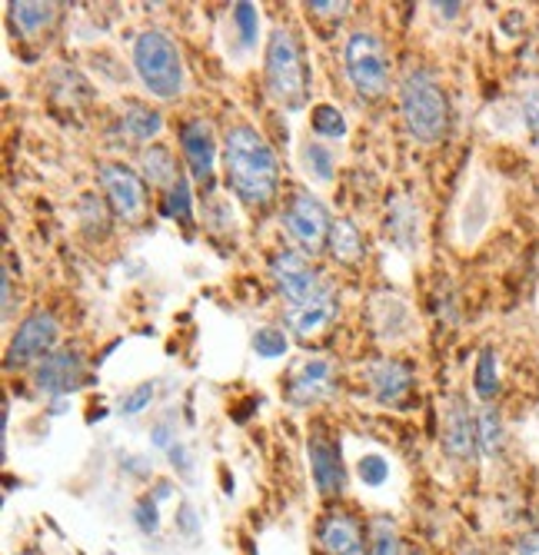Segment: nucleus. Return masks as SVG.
<instances>
[{"label":"nucleus","mask_w":539,"mask_h":555,"mask_svg":"<svg viewBox=\"0 0 539 555\" xmlns=\"http://www.w3.org/2000/svg\"><path fill=\"white\" fill-rule=\"evenodd\" d=\"M223 177L230 193L243 207L264 210L280 193V160L277 150L254 124H230L223 133Z\"/></svg>","instance_id":"nucleus-1"},{"label":"nucleus","mask_w":539,"mask_h":555,"mask_svg":"<svg viewBox=\"0 0 539 555\" xmlns=\"http://www.w3.org/2000/svg\"><path fill=\"white\" fill-rule=\"evenodd\" d=\"M400 117L407 133L420 146H436L450 130V100L444 83L423 64H413L400 77Z\"/></svg>","instance_id":"nucleus-2"},{"label":"nucleus","mask_w":539,"mask_h":555,"mask_svg":"<svg viewBox=\"0 0 539 555\" xmlns=\"http://www.w3.org/2000/svg\"><path fill=\"white\" fill-rule=\"evenodd\" d=\"M264 83L277 107L300 111L307 107L310 67L304 57V43L290 27H277L264 47Z\"/></svg>","instance_id":"nucleus-3"},{"label":"nucleus","mask_w":539,"mask_h":555,"mask_svg":"<svg viewBox=\"0 0 539 555\" xmlns=\"http://www.w3.org/2000/svg\"><path fill=\"white\" fill-rule=\"evenodd\" d=\"M133 74L151 96L177 100L187 87V67L177 40L164 30H143L133 40Z\"/></svg>","instance_id":"nucleus-4"},{"label":"nucleus","mask_w":539,"mask_h":555,"mask_svg":"<svg viewBox=\"0 0 539 555\" xmlns=\"http://www.w3.org/2000/svg\"><path fill=\"white\" fill-rule=\"evenodd\" d=\"M343 70L357 96L380 100L394 87V67H389V54L383 40L373 30H354L343 43Z\"/></svg>","instance_id":"nucleus-5"},{"label":"nucleus","mask_w":539,"mask_h":555,"mask_svg":"<svg viewBox=\"0 0 539 555\" xmlns=\"http://www.w3.org/2000/svg\"><path fill=\"white\" fill-rule=\"evenodd\" d=\"M280 223L286 230V236L293 240V249L313 257L320 249H326V236H330V210L323 207V199L313 190H293L283 204Z\"/></svg>","instance_id":"nucleus-6"},{"label":"nucleus","mask_w":539,"mask_h":555,"mask_svg":"<svg viewBox=\"0 0 539 555\" xmlns=\"http://www.w3.org/2000/svg\"><path fill=\"white\" fill-rule=\"evenodd\" d=\"M270 280H273L277 293L286 299L290 310L304 307V302H310L326 286L320 280L317 267L310 263V257L300 254V249H293V246H283L270 257Z\"/></svg>","instance_id":"nucleus-7"},{"label":"nucleus","mask_w":539,"mask_h":555,"mask_svg":"<svg viewBox=\"0 0 539 555\" xmlns=\"http://www.w3.org/2000/svg\"><path fill=\"white\" fill-rule=\"evenodd\" d=\"M177 140H180V154L187 160L190 177L210 190L214 177H217L220 154H223V140H217L214 124L204 117H187L177 130Z\"/></svg>","instance_id":"nucleus-8"},{"label":"nucleus","mask_w":539,"mask_h":555,"mask_svg":"<svg viewBox=\"0 0 539 555\" xmlns=\"http://www.w3.org/2000/svg\"><path fill=\"white\" fill-rule=\"evenodd\" d=\"M61 339V323L51 310H34L14 333L11 346H8V370H21V366H37L40 360H47L57 349Z\"/></svg>","instance_id":"nucleus-9"},{"label":"nucleus","mask_w":539,"mask_h":555,"mask_svg":"<svg viewBox=\"0 0 539 555\" xmlns=\"http://www.w3.org/2000/svg\"><path fill=\"white\" fill-rule=\"evenodd\" d=\"M97 180H101L104 199L111 204L114 217L124 223H140V217L146 214V180L127 164H101Z\"/></svg>","instance_id":"nucleus-10"},{"label":"nucleus","mask_w":539,"mask_h":555,"mask_svg":"<svg viewBox=\"0 0 539 555\" xmlns=\"http://www.w3.org/2000/svg\"><path fill=\"white\" fill-rule=\"evenodd\" d=\"M336 396V363L330 357H307L293 366L286 383V399L297 410L320 406V402Z\"/></svg>","instance_id":"nucleus-11"},{"label":"nucleus","mask_w":539,"mask_h":555,"mask_svg":"<svg viewBox=\"0 0 539 555\" xmlns=\"http://www.w3.org/2000/svg\"><path fill=\"white\" fill-rule=\"evenodd\" d=\"M413 366L397 360V357H376L373 363H367V386L373 402L386 410H400L407 406V399L413 396Z\"/></svg>","instance_id":"nucleus-12"},{"label":"nucleus","mask_w":539,"mask_h":555,"mask_svg":"<svg viewBox=\"0 0 539 555\" xmlns=\"http://www.w3.org/2000/svg\"><path fill=\"white\" fill-rule=\"evenodd\" d=\"M84 373H87V363L80 349H70V346L54 349L51 357L34 366V386L40 396L61 399V396H70L84 383Z\"/></svg>","instance_id":"nucleus-13"},{"label":"nucleus","mask_w":539,"mask_h":555,"mask_svg":"<svg viewBox=\"0 0 539 555\" xmlns=\"http://www.w3.org/2000/svg\"><path fill=\"white\" fill-rule=\"evenodd\" d=\"M370 323H373V333L383 346H400L416 333L413 307L403 296L386 293V289L373 293V299H370Z\"/></svg>","instance_id":"nucleus-14"},{"label":"nucleus","mask_w":539,"mask_h":555,"mask_svg":"<svg viewBox=\"0 0 539 555\" xmlns=\"http://www.w3.org/2000/svg\"><path fill=\"white\" fill-rule=\"evenodd\" d=\"M444 452L457 463H470L479 446H476V413H470L463 396H450L444 402V433H439Z\"/></svg>","instance_id":"nucleus-15"},{"label":"nucleus","mask_w":539,"mask_h":555,"mask_svg":"<svg viewBox=\"0 0 539 555\" xmlns=\"http://www.w3.org/2000/svg\"><path fill=\"white\" fill-rule=\"evenodd\" d=\"M386 240L394 243L400 254L416 257L423 246V210L413 196H394L386 207Z\"/></svg>","instance_id":"nucleus-16"},{"label":"nucleus","mask_w":539,"mask_h":555,"mask_svg":"<svg viewBox=\"0 0 539 555\" xmlns=\"http://www.w3.org/2000/svg\"><path fill=\"white\" fill-rule=\"evenodd\" d=\"M307 463H310V476H313V486L320 495H339L347 489V466H343L339 446L333 439H326L323 433L310 436Z\"/></svg>","instance_id":"nucleus-17"},{"label":"nucleus","mask_w":539,"mask_h":555,"mask_svg":"<svg viewBox=\"0 0 539 555\" xmlns=\"http://www.w3.org/2000/svg\"><path fill=\"white\" fill-rule=\"evenodd\" d=\"M336 313H339V293L326 283L310 302L286 310V326L297 339H313L336 320Z\"/></svg>","instance_id":"nucleus-18"},{"label":"nucleus","mask_w":539,"mask_h":555,"mask_svg":"<svg viewBox=\"0 0 539 555\" xmlns=\"http://www.w3.org/2000/svg\"><path fill=\"white\" fill-rule=\"evenodd\" d=\"M317 542L326 555H363L367 552L360 522L343 509H333L323 516V522L317 529Z\"/></svg>","instance_id":"nucleus-19"},{"label":"nucleus","mask_w":539,"mask_h":555,"mask_svg":"<svg viewBox=\"0 0 539 555\" xmlns=\"http://www.w3.org/2000/svg\"><path fill=\"white\" fill-rule=\"evenodd\" d=\"M120 130L127 140L151 146V140L164 133V114L151 104H143V100H127L120 111Z\"/></svg>","instance_id":"nucleus-20"},{"label":"nucleus","mask_w":539,"mask_h":555,"mask_svg":"<svg viewBox=\"0 0 539 555\" xmlns=\"http://www.w3.org/2000/svg\"><path fill=\"white\" fill-rule=\"evenodd\" d=\"M297 164L313 186H330L336 180V154L330 150V143H323L317 137H307L297 146Z\"/></svg>","instance_id":"nucleus-21"},{"label":"nucleus","mask_w":539,"mask_h":555,"mask_svg":"<svg viewBox=\"0 0 539 555\" xmlns=\"http://www.w3.org/2000/svg\"><path fill=\"white\" fill-rule=\"evenodd\" d=\"M326 254L343 267H357L367 257L363 230L354 220H333L330 236H326Z\"/></svg>","instance_id":"nucleus-22"},{"label":"nucleus","mask_w":539,"mask_h":555,"mask_svg":"<svg viewBox=\"0 0 539 555\" xmlns=\"http://www.w3.org/2000/svg\"><path fill=\"white\" fill-rule=\"evenodd\" d=\"M489 207H493V196H489L486 183L476 180L470 190H466V199H463V210H460V243H476L479 233L486 230L489 223Z\"/></svg>","instance_id":"nucleus-23"},{"label":"nucleus","mask_w":539,"mask_h":555,"mask_svg":"<svg viewBox=\"0 0 539 555\" xmlns=\"http://www.w3.org/2000/svg\"><path fill=\"white\" fill-rule=\"evenodd\" d=\"M476 446L486 460L503 456V449H506V423L493 402H483L476 410Z\"/></svg>","instance_id":"nucleus-24"},{"label":"nucleus","mask_w":539,"mask_h":555,"mask_svg":"<svg viewBox=\"0 0 539 555\" xmlns=\"http://www.w3.org/2000/svg\"><path fill=\"white\" fill-rule=\"evenodd\" d=\"M227 24H230L236 50L243 57H251L260 47V8L257 4H233L227 11Z\"/></svg>","instance_id":"nucleus-25"},{"label":"nucleus","mask_w":539,"mask_h":555,"mask_svg":"<svg viewBox=\"0 0 539 555\" xmlns=\"http://www.w3.org/2000/svg\"><path fill=\"white\" fill-rule=\"evenodd\" d=\"M140 177L151 183V186H174L180 180V167L170 154V146L164 143H151V146H143V154H140Z\"/></svg>","instance_id":"nucleus-26"},{"label":"nucleus","mask_w":539,"mask_h":555,"mask_svg":"<svg viewBox=\"0 0 539 555\" xmlns=\"http://www.w3.org/2000/svg\"><path fill=\"white\" fill-rule=\"evenodd\" d=\"M503 389V373H500V352L493 346L479 349V357L473 363V392L483 402H493Z\"/></svg>","instance_id":"nucleus-27"},{"label":"nucleus","mask_w":539,"mask_h":555,"mask_svg":"<svg viewBox=\"0 0 539 555\" xmlns=\"http://www.w3.org/2000/svg\"><path fill=\"white\" fill-rule=\"evenodd\" d=\"M8 11H11V24L24 37H37L57 21V4H34V0H21V4H11Z\"/></svg>","instance_id":"nucleus-28"},{"label":"nucleus","mask_w":539,"mask_h":555,"mask_svg":"<svg viewBox=\"0 0 539 555\" xmlns=\"http://www.w3.org/2000/svg\"><path fill=\"white\" fill-rule=\"evenodd\" d=\"M310 130H313L317 140L336 143V140H347L350 124H347V117H343V111L336 104H317L310 111Z\"/></svg>","instance_id":"nucleus-29"},{"label":"nucleus","mask_w":539,"mask_h":555,"mask_svg":"<svg viewBox=\"0 0 539 555\" xmlns=\"http://www.w3.org/2000/svg\"><path fill=\"white\" fill-rule=\"evenodd\" d=\"M77 217H80V223H84V230H87L90 236H107L114 210H111V204H107L104 196L84 193V196H80V204H77Z\"/></svg>","instance_id":"nucleus-30"},{"label":"nucleus","mask_w":539,"mask_h":555,"mask_svg":"<svg viewBox=\"0 0 539 555\" xmlns=\"http://www.w3.org/2000/svg\"><path fill=\"white\" fill-rule=\"evenodd\" d=\"M354 476L363 489H383L389 482V476H394V466H389V460L383 456V452L370 449V452H360L357 456Z\"/></svg>","instance_id":"nucleus-31"},{"label":"nucleus","mask_w":539,"mask_h":555,"mask_svg":"<svg viewBox=\"0 0 539 555\" xmlns=\"http://www.w3.org/2000/svg\"><path fill=\"white\" fill-rule=\"evenodd\" d=\"M251 346H254V357L273 363V360H283L290 352V336L280 326H257L254 336H251Z\"/></svg>","instance_id":"nucleus-32"},{"label":"nucleus","mask_w":539,"mask_h":555,"mask_svg":"<svg viewBox=\"0 0 539 555\" xmlns=\"http://www.w3.org/2000/svg\"><path fill=\"white\" fill-rule=\"evenodd\" d=\"M164 214L170 220H177V223H190L193 220V186H190V180L183 173H180V180L164 196Z\"/></svg>","instance_id":"nucleus-33"},{"label":"nucleus","mask_w":539,"mask_h":555,"mask_svg":"<svg viewBox=\"0 0 539 555\" xmlns=\"http://www.w3.org/2000/svg\"><path fill=\"white\" fill-rule=\"evenodd\" d=\"M367 555H403V542L397 535V529L386 519H376L370 526V539H367Z\"/></svg>","instance_id":"nucleus-34"},{"label":"nucleus","mask_w":539,"mask_h":555,"mask_svg":"<svg viewBox=\"0 0 539 555\" xmlns=\"http://www.w3.org/2000/svg\"><path fill=\"white\" fill-rule=\"evenodd\" d=\"M519 124H523L532 150H539V83L536 87H526L519 93Z\"/></svg>","instance_id":"nucleus-35"},{"label":"nucleus","mask_w":539,"mask_h":555,"mask_svg":"<svg viewBox=\"0 0 539 555\" xmlns=\"http://www.w3.org/2000/svg\"><path fill=\"white\" fill-rule=\"evenodd\" d=\"M204 220H207V227L210 230H233V223H236V217H233V204L227 196H217V193H210V199H207V207H204Z\"/></svg>","instance_id":"nucleus-36"},{"label":"nucleus","mask_w":539,"mask_h":555,"mask_svg":"<svg viewBox=\"0 0 539 555\" xmlns=\"http://www.w3.org/2000/svg\"><path fill=\"white\" fill-rule=\"evenodd\" d=\"M154 383H140L133 386L124 399H120V416H140L151 410V402H154Z\"/></svg>","instance_id":"nucleus-37"},{"label":"nucleus","mask_w":539,"mask_h":555,"mask_svg":"<svg viewBox=\"0 0 539 555\" xmlns=\"http://www.w3.org/2000/svg\"><path fill=\"white\" fill-rule=\"evenodd\" d=\"M161 502L154 495H143L137 506H133V522L143 535H154L161 529V513H157Z\"/></svg>","instance_id":"nucleus-38"},{"label":"nucleus","mask_w":539,"mask_h":555,"mask_svg":"<svg viewBox=\"0 0 539 555\" xmlns=\"http://www.w3.org/2000/svg\"><path fill=\"white\" fill-rule=\"evenodd\" d=\"M513 555H539V526L523 532L513 545Z\"/></svg>","instance_id":"nucleus-39"},{"label":"nucleus","mask_w":539,"mask_h":555,"mask_svg":"<svg viewBox=\"0 0 539 555\" xmlns=\"http://www.w3.org/2000/svg\"><path fill=\"white\" fill-rule=\"evenodd\" d=\"M307 11H313L317 17H343L350 11V4H320V0H313V4H307Z\"/></svg>","instance_id":"nucleus-40"},{"label":"nucleus","mask_w":539,"mask_h":555,"mask_svg":"<svg viewBox=\"0 0 539 555\" xmlns=\"http://www.w3.org/2000/svg\"><path fill=\"white\" fill-rule=\"evenodd\" d=\"M167 452H170V460H174V469H180L183 476H190V473H193V463H190L187 449H183L180 442H174V446H170Z\"/></svg>","instance_id":"nucleus-41"},{"label":"nucleus","mask_w":539,"mask_h":555,"mask_svg":"<svg viewBox=\"0 0 539 555\" xmlns=\"http://www.w3.org/2000/svg\"><path fill=\"white\" fill-rule=\"evenodd\" d=\"M436 17H444V21H457L463 14V4H429Z\"/></svg>","instance_id":"nucleus-42"},{"label":"nucleus","mask_w":539,"mask_h":555,"mask_svg":"<svg viewBox=\"0 0 539 555\" xmlns=\"http://www.w3.org/2000/svg\"><path fill=\"white\" fill-rule=\"evenodd\" d=\"M460 555H483V552H479V548H463Z\"/></svg>","instance_id":"nucleus-43"}]
</instances>
